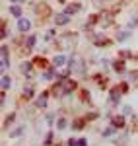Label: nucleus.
I'll return each instance as SVG.
<instances>
[{"label":"nucleus","mask_w":138,"mask_h":146,"mask_svg":"<svg viewBox=\"0 0 138 146\" xmlns=\"http://www.w3.org/2000/svg\"><path fill=\"white\" fill-rule=\"evenodd\" d=\"M127 92H128V82H121V84L113 86V88L109 90V105H111V107H117V105L121 103V98H123Z\"/></svg>","instance_id":"obj_1"},{"label":"nucleus","mask_w":138,"mask_h":146,"mask_svg":"<svg viewBox=\"0 0 138 146\" xmlns=\"http://www.w3.org/2000/svg\"><path fill=\"white\" fill-rule=\"evenodd\" d=\"M49 98H51V90H43L37 98H35V107H37V109H47Z\"/></svg>","instance_id":"obj_2"},{"label":"nucleus","mask_w":138,"mask_h":146,"mask_svg":"<svg viewBox=\"0 0 138 146\" xmlns=\"http://www.w3.org/2000/svg\"><path fill=\"white\" fill-rule=\"evenodd\" d=\"M58 80L62 82V88H64V92H66V96H70L74 90H78V82L72 80L70 76H66V78H58Z\"/></svg>","instance_id":"obj_3"},{"label":"nucleus","mask_w":138,"mask_h":146,"mask_svg":"<svg viewBox=\"0 0 138 146\" xmlns=\"http://www.w3.org/2000/svg\"><path fill=\"white\" fill-rule=\"evenodd\" d=\"M109 125H113L117 131L125 129V127H127V115H113V117L109 119Z\"/></svg>","instance_id":"obj_4"},{"label":"nucleus","mask_w":138,"mask_h":146,"mask_svg":"<svg viewBox=\"0 0 138 146\" xmlns=\"http://www.w3.org/2000/svg\"><path fill=\"white\" fill-rule=\"evenodd\" d=\"M35 84L33 82H29V84H25V88H23V92H22V100H25V101H29V100H35L37 96H35Z\"/></svg>","instance_id":"obj_5"},{"label":"nucleus","mask_w":138,"mask_h":146,"mask_svg":"<svg viewBox=\"0 0 138 146\" xmlns=\"http://www.w3.org/2000/svg\"><path fill=\"white\" fill-rule=\"evenodd\" d=\"M33 60H23L22 64H20V72H22L25 78H31L33 76Z\"/></svg>","instance_id":"obj_6"},{"label":"nucleus","mask_w":138,"mask_h":146,"mask_svg":"<svg viewBox=\"0 0 138 146\" xmlns=\"http://www.w3.org/2000/svg\"><path fill=\"white\" fill-rule=\"evenodd\" d=\"M0 56H2V74H4V68L10 64V51H8V47L6 45H2V49H0Z\"/></svg>","instance_id":"obj_7"},{"label":"nucleus","mask_w":138,"mask_h":146,"mask_svg":"<svg viewBox=\"0 0 138 146\" xmlns=\"http://www.w3.org/2000/svg\"><path fill=\"white\" fill-rule=\"evenodd\" d=\"M64 12H66L68 16H74V14H78V12H82V4H80V2H70V4H66V8H64Z\"/></svg>","instance_id":"obj_8"},{"label":"nucleus","mask_w":138,"mask_h":146,"mask_svg":"<svg viewBox=\"0 0 138 146\" xmlns=\"http://www.w3.org/2000/svg\"><path fill=\"white\" fill-rule=\"evenodd\" d=\"M68 56L66 55H57L55 58H53V66H57V68H60V66H68Z\"/></svg>","instance_id":"obj_9"},{"label":"nucleus","mask_w":138,"mask_h":146,"mask_svg":"<svg viewBox=\"0 0 138 146\" xmlns=\"http://www.w3.org/2000/svg\"><path fill=\"white\" fill-rule=\"evenodd\" d=\"M70 22V16L66 12H60V14H55V25H66Z\"/></svg>","instance_id":"obj_10"},{"label":"nucleus","mask_w":138,"mask_h":146,"mask_svg":"<svg viewBox=\"0 0 138 146\" xmlns=\"http://www.w3.org/2000/svg\"><path fill=\"white\" fill-rule=\"evenodd\" d=\"M86 125H88V121H86V119H84V115H82V117L74 119V121L70 123V129H72V131H82Z\"/></svg>","instance_id":"obj_11"},{"label":"nucleus","mask_w":138,"mask_h":146,"mask_svg":"<svg viewBox=\"0 0 138 146\" xmlns=\"http://www.w3.org/2000/svg\"><path fill=\"white\" fill-rule=\"evenodd\" d=\"M60 76V72H57V66H51L45 70V74H43V80H47V82H51V80H55Z\"/></svg>","instance_id":"obj_12"},{"label":"nucleus","mask_w":138,"mask_h":146,"mask_svg":"<svg viewBox=\"0 0 138 146\" xmlns=\"http://www.w3.org/2000/svg\"><path fill=\"white\" fill-rule=\"evenodd\" d=\"M109 43H111V39L105 37L103 33H97L93 37V45H97V47H105V45H109Z\"/></svg>","instance_id":"obj_13"},{"label":"nucleus","mask_w":138,"mask_h":146,"mask_svg":"<svg viewBox=\"0 0 138 146\" xmlns=\"http://www.w3.org/2000/svg\"><path fill=\"white\" fill-rule=\"evenodd\" d=\"M16 117H18V115H16V111L8 113V115H6V119H4V123H2V131H8V129H10L12 125H14Z\"/></svg>","instance_id":"obj_14"},{"label":"nucleus","mask_w":138,"mask_h":146,"mask_svg":"<svg viewBox=\"0 0 138 146\" xmlns=\"http://www.w3.org/2000/svg\"><path fill=\"white\" fill-rule=\"evenodd\" d=\"M29 29H31V22L25 20V18H20V20H18V31L25 33V31H29Z\"/></svg>","instance_id":"obj_15"},{"label":"nucleus","mask_w":138,"mask_h":146,"mask_svg":"<svg viewBox=\"0 0 138 146\" xmlns=\"http://www.w3.org/2000/svg\"><path fill=\"white\" fill-rule=\"evenodd\" d=\"M78 98H80L82 103H86V105H92V96H90V92L86 90V88H82L78 92Z\"/></svg>","instance_id":"obj_16"},{"label":"nucleus","mask_w":138,"mask_h":146,"mask_svg":"<svg viewBox=\"0 0 138 146\" xmlns=\"http://www.w3.org/2000/svg\"><path fill=\"white\" fill-rule=\"evenodd\" d=\"M125 60L127 58H117V60H113V70L119 72V74H125Z\"/></svg>","instance_id":"obj_17"},{"label":"nucleus","mask_w":138,"mask_h":146,"mask_svg":"<svg viewBox=\"0 0 138 146\" xmlns=\"http://www.w3.org/2000/svg\"><path fill=\"white\" fill-rule=\"evenodd\" d=\"M128 133H138V115H132L128 121Z\"/></svg>","instance_id":"obj_18"},{"label":"nucleus","mask_w":138,"mask_h":146,"mask_svg":"<svg viewBox=\"0 0 138 146\" xmlns=\"http://www.w3.org/2000/svg\"><path fill=\"white\" fill-rule=\"evenodd\" d=\"M10 86H12V80L8 74H2V82H0V88L6 92V90H10Z\"/></svg>","instance_id":"obj_19"},{"label":"nucleus","mask_w":138,"mask_h":146,"mask_svg":"<svg viewBox=\"0 0 138 146\" xmlns=\"http://www.w3.org/2000/svg\"><path fill=\"white\" fill-rule=\"evenodd\" d=\"M53 144H55V133L49 131L45 135V138H43V146H53Z\"/></svg>","instance_id":"obj_20"},{"label":"nucleus","mask_w":138,"mask_h":146,"mask_svg":"<svg viewBox=\"0 0 138 146\" xmlns=\"http://www.w3.org/2000/svg\"><path fill=\"white\" fill-rule=\"evenodd\" d=\"M68 119H66V117H58L57 119V129L58 131H66V127H68Z\"/></svg>","instance_id":"obj_21"},{"label":"nucleus","mask_w":138,"mask_h":146,"mask_svg":"<svg viewBox=\"0 0 138 146\" xmlns=\"http://www.w3.org/2000/svg\"><path fill=\"white\" fill-rule=\"evenodd\" d=\"M115 135H117V129L113 127V125H109V127L103 131V138H111V136H115Z\"/></svg>","instance_id":"obj_22"},{"label":"nucleus","mask_w":138,"mask_h":146,"mask_svg":"<svg viewBox=\"0 0 138 146\" xmlns=\"http://www.w3.org/2000/svg\"><path fill=\"white\" fill-rule=\"evenodd\" d=\"M22 136H23V127H18L10 133V138H22Z\"/></svg>","instance_id":"obj_23"},{"label":"nucleus","mask_w":138,"mask_h":146,"mask_svg":"<svg viewBox=\"0 0 138 146\" xmlns=\"http://www.w3.org/2000/svg\"><path fill=\"white\" fill-rule=\"evenodd\" d=\"M10 14H12V16H14V18H18V20H20V18H22V8L14 4V6H12V8H10Z\"/></svg>","instance_id":"obj_24"},{"label":"nucleus","mask_w":138,"mask_h":146,"mask_svg":"<svg viewBox=\"0 0 138 146\" xmlns=\"http://www.w3.org/2000/svg\"><path fill=\"white\" fill-rule=\"evenodd\" d=\"M97 117H99V113H97V111H90V113H86V115H84V119H86L88 123L93 121V119H97Z\"/></svg>","instance_id":"obj_25"},{"label":"nucleus","mask_w":138,"mask_h":146,"mask_svg":"<svg viewBox=\"0 0 138 146\" xmlns=\"http://www.w3.org/2000/svg\"><path fill=\"white\" fill-rule=\"evenodd\" d=\"M35 43H37V37H35V35H29V37H27V41H25V47H27V49H31V47H35Z\"/></svg>","instance_id":"obj_26"},{"label":"nucleus","mask_w":138,"mask_h":146,"mask_svg":"<svg viewBox=\"0 0 138 146\" xmlns=\"http://www.w3.org/2000/svg\"><path fill=\"white\" fill-rule=\"evenodd\" d=\"M47 125H49V127L57 125V117H55V113H47Z\"/></svg>","instance_id":"obj_27"},{"label":"nucleus","mask_w":138,"mask_h":146,"mask_svg":"<svg viewBox=\"0 0 138 146\" xmlns=\"http://www.w3.org/2000/svg\"><path fill=\"white\" fill-rule=\"evenodd\" d=\"M33 64H37V66H47V60L43 56H37V60L33 58Z\"/></svg>","instance_id":"obj_28"},{"label":"nucleus","mask_w":138,"mask_h":146,"mask_svg":"<svg viewBox=\"0 0 138 146\" xmlns=\"http://www.w3.org/2000/svg\"><path fill=\"white\" fill-rule=\"evenodd\" d=\"M123 115H127V117H132V115H134L132 107H130V105H125V109H123Z\"/></svg>","instance_id":"obj_29"},{"label":"nucleus","mask_w":138,"mask_h":146,"mask_svg":"<svg viewBox=\"0 0 138 146\" xmlns=\"http://www.w3.org/2000/svg\"><path fill=\"white\" fill-rule=\"evenodd\" d=\"M128 80H130V82H136V80H138V70H132V72H128Z\"/></svg>","instance_id":"obj_30"},{"label":"nucleus","mask_w":138,"mask_h":146,"mask_svg":"<svg viewBox=\"0 0 138 146\" xmlns=\"http://www.w3.org/2000/svg\"><path fill=\"white\" fill-rule=\"evenodd\" d=\"M66 146H78V138H72L70 136L68 140H66Z\"/></svg>","instance_id":"obj_31"},{"label":"nucleus","mask_w":138,"mask_h":146,"mask_svg":"<svg viewBox=\"0 0 138 146\" xmlns=\"http://www.w3.org/2000/svg\"><path fill=\"white\" fill-rule=\"evenodd\" d=\"M78 146H88V138L86 136H80L78 138Z\"/></svg>","instance_id":"obj_32"},{"label":"nucleus","mask_w":138,"mask_h":146,"mask_svg":"<svg viewBox=\"0 0 138 146\" xmlns=\"http://www.w3.org/2000/svg\"><path fill=\"white\" fill-rule=\"evenodd\" d=\"M51 37H55V29H49L45 33V39H51Z\"/></svg>","instance_id":"obj_33"},{"label":"nucleus","mask_w":138,"mask_h":146,"mask_svg":"<svg viewBox=\"0 0 138 146\" xmlns=\"http://www.w3.org/2000/svg\"><path fill=\"white\" fill-rule=\"evenodd\" d=\"M127 37H128V33H127V31H123V33L119 35V41H125V39H127Z\"/></svg>","instance_id":"obj_34"},{"label":"nucleus","mask_w":138,"mask_h":146,"mask_svg":"<svg viewBox=\"0 0 138 146\" xmlns=\"http://www.w3.org/2000/svg\"><path fill=\"white\" fill-rule=\"evenodd\" d=\"M12 2H22V0H12Z\"/></svg>","instance_id":"obj_35"}]
</instances>
